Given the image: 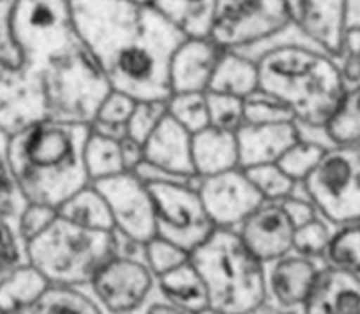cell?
Masks as SVG:
<instances>
[{"label":"cell","mask_w":360,"mask_h":314,"mask_svg":"<svg viewBox=\"0 0 360 314\" xmlns=\"http://www.w3.org/2000/svg\"><path fill=\"white\" fill-rule=\"evenodd\" d=\"M144 255H146L148 266H150V269L153 270L157 277L178 269L179 266H183V263L190 260L188 251L179 248L174 242L160 237V235H157L148 244H144Z\"/></svg>","instance_id":"cell-37"},{"label":"cell","mask_w":360,"mask_h":314,"mask_svg":"<svg viewBox=\"0 0 360 314\" xmlns=\"http://www.w3.org/2000/svg\"><path fill=\"white\" fill-rule=\"evenodd\" d=\"M302 137L295 122L252 125L246 123L238 132L239 165L243 169L278 164L285 153Z\"/></svg>","instance_id":"cell-18"},{"label":"cell","mask_w":360,"mask_h":314,"mask_svg":"<svg viewBox=\"0 0 360 314\" xmlns=\"http://www.w3.org/2000/svg\"><path fill=\"white\" fill-rule=\"evenodd\" d=\"M322 132L330 146L360 144V83L347 88L336 112Z\"/></svg>","instance_id":"cell-27"},{"label":"cell","mask_w":360,"mask_h":314,"mask_svg":"<svg viewBox=\"0 0 360 314\" xmlns=\"http://www.w3.org/2000/svg\"><path fill=\"white\" fill-rule=\"evenodd\" d=\"M91 125L42 119L16 133H2V164L9 167L30 202L60 207L91 185L86 144Z\"/></svg>","instance_id":"cell-2"},{"label":"cell","mask_w":360,"mask_h":314,"mask_svg":"<svg viewBox=\"0 0 360 314\" xmlns=\"http://www.w3.org/2000/svg\"><path fill=\"white\" fill-rule=\"evenodd\" d=\"M302 190L330 225L360 220V144L327 148Z\"/></svg>","instance_id":"cell-7"},{"label":"cell","mask_w":360,"mask_h":314,"mask_svg":"<svg viewBox=\"0 0 360 314\" xmlns=\"http://www.w3.org/2000/svg\"><path fill=\"white\" fill-rule=\"evenodd\" d=\"M51 281L35 266L27 263L2 277L0 287V309L2 314L16 313L27 306L34 304L48 288Z\"/></svg>","instance_id":"cell-23"},{"label":"cell","mask_w":360,"mask_h":314,"mask_svg":"<svg viewBox=\"0 0 360 314\" xmlns=\"http://www.w3.org/2000/svg\"><path fill=\"white\" fill-rule=\"evenodd\" d=\"M86 169L91 183L129 172L123 162L122 140L111 139L91 130L86 144Z\"/></svg>","instance_id":"cell-29"},{"label":"cell","mask_w":360,"mask_h":314,"mask_svg":"<svg viewBox=\"0 0 360 314\" xmlns=\"http://www.w3.org/2000/svg\"><path fill=\"white\" fill-rule=\"evenodd\" d=\"M11 314H102L97 302L74 287L51 284L34 304Z\"/></svg>","instance_id":"cell-26"},{"label":"cell","mask_w":360,"mask_h":314,"mask_svg":"<svg viewBox=\"0 0 360 314\" xmlns=\"http://www.w3.org/2000/svg\"><path fill=\"white\" fill-rule=\"evenodd\" d=\"M197 314H225V313L217 311V309H213V308H207V309H204V311H200V313H197Z\"/></svg>","instance_id":"cell-46"},{"label":"cell","mask_w":360,"mask_h":314,"mask_svg":"<svg viewBox=\"0 0 360 314\" xmlns=\"http://www.w3.org/2000/svg\"><path fill=\"white\" fill-rule=\"evenodd\" d=\"M210 294V306L225 314H246L269 299L266 263L236 228H217L190 255Z\"/></svg>","instance_id":"cell-4"},{"label":"cell","mask_w":360,"mask_h":314,"mask_svg":"<svg viewBox=\"0 0 360 314\" xmlns=\"http://www.w3.org/2000/svg\"><path fill=\"white\" fill-rule=\"evenodd\" d=\"M58 216V207L48 206V204L30 202V206L27 207V211L21 216L18 228H20V234L23 235L25 241L30 242L32 239L39 237L42 232L48 230Z\"/></svg>","instance_id":"cell-41"},{"label":"cell","mask_w":360,"mask_h":314,"mask_svg":"<svg viewBox=\"0 0 360 314\" xmlns=\"http://www.w3.org/2000/svg\"><path fill=\"white\" fill-rule=\"evenodd\" d=\"M111 207L116 232L144 246L158 235L150 186L137 172H123L94 183Z\"/></svg>","instance_id":"cell-9"},{"label":"cell","mask_w":360,"mask_h":314,"mask_svg":"<svg viewBox=\"0 0 360 314\" xmlns=\"http://www.w3.org/2000/svg\"><path fill=\"white\" fill-rule=\"evenodd\" d=\"M136 98L129 97L122 91L111 90V93L105 97V100L98 107L97 116L91 123V130L102 133V136L111 137V139L123 140L129 136L127 125H129L130 118L136 111Z\"/></svg>","instance_id":"cell-30"},{"label":"cell","mask_w":360,"mask_h":314,"mask_svg":"<svg viewBox=\"0 0 360 314\" xmlns=\"http://www.w3.org/2000/svg\"><path fill=\"white\" fill-rule=\"evenodd\" d=\"M315 260L292 251L271 262V269L267 270V295H273L274 301L285 309L304 308L320 270L327 267H319Z\"/></svg>","instance_id":"cell-17"},{"label":"cell","mask_w":360,"mask_h":314,"mask_svg":"<svg viewBox=\"0 0 360 314\" xmlns=\"http://www.w3.org/2000/svg\"><path fill=\"white\" fill-rule=\"evenodd\" d=\"M259 90L260 74L257 60L241 51H225L207 91L248 98Z\"/></svg>","instance_id":"cell-21"},{"label":"cell","mask_w":360,"mask_h":314,"mask_svg":"<svg viewBox=\"0 0 360 314\" xmlns=\"http://www.w3.org/2000/svg\"><path fill=\"white\" fill-rule=\"evenodd\" d=\"M260 91L283 102L299 126L323 130L348 84L338 58L311 42H281L257 58Z\"/></svg>","instance_id":"cell-3"},{"label":"cell","mask_w":360,"mask_h":314,"mask_svg":"<svg viewBox=\"0 0 360 314\" xmlns=\"http://www.w3.org/2000/svg\"><path fill=\"white\" fill-rule=\"evenodd\" d=\"M49 118L44 88L28 70L0 69V133H16Z\"/></svg>","instance_id":"cell-13"},{"label":"cell","mask_w":360,"mask_h":314,"mask_svg":"<svg viewBox=\"0 0 360 314\" xmlns=\"http://www.w3.org/2000/svg\"><path fill=\"white\" fill-rule=\"evenodd\" d=\"M246 314H292V313H287V311H281V309L274 308V306H271L269 302H264V304L257 306L255 309H252V311H248Z\"/></svg>","instance_id":"cell-45"},{"label":"cell","mask_w":360,"mask_h":314,"mask_svg":"<svg viewBox=\"0 0 360 314\" xmlns=\"http://www.w3.org/2000/svg\"><path fill=\"white\" fill-rule=\"evenodd\" d=\"M197 188L218 228H238L264 202V197L243 167L199 178Z\"/></svg>","instance_id":"cell-12"},{"label":"cell","mask_w":360,"mask_h":314,"mask_svg":"<svg viewBox=\"0 0 360 314\" xmlns=\"http://www.w3.org/2000/svg\"><path fill=\"white\" fill-rule=\"evenodd\" d=\"M193 165L199 178H210L241 167L238 132L207 126L193 133Z\"/></svg>","instance_id":"cell-20"},{"label":"cell","mask_w":360,"mask_h":314,"mask_svg":"<svg viewBox=\"0 0 360 314\" xmlns=\"http://www.w3.org/2000/svg\"><path fill=\"white\" fill-rule=\"evenodd\" d=\"M302 192H304V190H302ZM280 202L283 204V207L287 209L288 216H290V220L294 221L295 228L302 227V225L309 223V221L322 216L319 207L315 206V202H313L306 193L304 195H297V192H295V195L288 197V199L285 200H280Z\"/></svg>","instance_id":"cell-42"},{"label":"cell","mask_w":360,"mask_h":314,"mask_svg":"<svg viewBox=\"0 0 360 314\" xmlns=\"http://www.w3.org/2000/svg\"><path fill=\"white\" fill-rule=\"evenodd\" d=\"M95 297L112 314L139 309L153 288V270L130 255H116L91 281Z\"/></svg>","instance_id":"cell-11"},{"label":"cell","mask_w":360,"mask_h":314,"mask_svg":"<svg viewBox=\"0 0 360 314\" xmlns=\"http://www.w3.org/2000/svg\"><path fill=\"white\" fill-rule=\"evenodd\" d=\"M169 115V100L167 102H137L136 111L130 118L127 130L129 136L134 137L139 143L146 144L151 133L157 130V126L164 122L165 116Z\"/></svg>","instance_id":"cell-38"},{"label":"cell","mask_w":360,"mask_h":314,"mask_svg":"<svg viewBox=\"0 0 360 314\" xmlns=\"http://www.w3.org/2000/svg\"><path fill=\"white\" fill-rule=\"evenodd\" d=\"M158 287L172 306L185 313L197 314L211 308L207 287L192 260L158 277Z\"/></svg>","instance_id":"cell-22"},{"label":"cell","mask_w":360,"mask_h":314,"mask_svg":"<svg viewBox=\"0 0 360 314\" xmlns=\"http://www.w3.org/2000/svg\"><path fill=\"white\" fill-rule=\"evenodd\" d=\"M285 0H218L210 37L225 51H248L292 30Z\"/></svg>","instance_id":"cell-6"},{"label":"cell","mask_w":360,"mask_h":314,"mask_svg":"<svg viewBox=\"0 0 360 314\" xmlns=\"http://www.w3.org/2000/svg\"><path fill=\"white\" fill-rule=\"evenodd\" d=\"M146 314H188L185 313L183 309L176 308V306H167V304H155L151 306L150 311Z\"/></svg>","instance_id":"cell-44"},{"label":"cell","mask_w":360,"mask_h":314,"mask_svg":"<svg viewBox=\"0 0 360 314\" xmlns=\"http://www.w3.org/2000/svg\"><path fill=\"white\" fill-rule=\"evenodd\" d=\"M160 11L188 37H210L218 0H139Z\"/></svg>","instance_id":"cell-24"},{"label":"cell","mask_w":360,"mask_h":314,"mask_svg":"<svg viewBox=\"0 0 360 314\" xmlns=\"http://www.w3.org/2000/svg\"><path fill=\"white\" fill-rule=\"evenodd\" d=\"M302 309L304 314H360V276L323 267Z\"/></svg>","instance_id":"cell-19"},{"label":"cell","mask_w":360,"mask_h":314,"mask_svg":"<svg viewBox=\"0 0 360 314\" xmlns=\"http://www.w3.org/2000/svg\"><path fill=\"white\" fill-rule=\"evenodd\" d=\"M118 232L95 230L67 218L28 242V259L51 284H90L95 274L118 255Z\"/></svg>","instance_id":"cell-5"},{"label":"cell","mask_w":360,"mask_h":314,"mask_svg":"<svg viewBox=\"0 0 360 314\" xmlns=\"http://www.w3.org/2000/svg\"><path fill=\"white\" fill-rule=\"evenodd\" d=\"M122 153L123 162H125V167L129 172H136L137 169L144 164V160H146L144 144L130 136H127L125 139L122 140Z\"/></svg>","instance_id":"cell-43"},{"label":"cell","mask_w":360,"mask_h":314,"mask_svg":"<svg viewBox=\"0 0 360 314\" xmlns=\"http://www.w3.org/2000/svg\"><path fill=\"white\" fill-rule=\"evenodd\" d=\"M327 148L320 140L308 139V137L302 136L287 153L281 157V160L278 162L280 167L287 172L290 178H294L297 183H304L313 172L316 171V167L320 165L322 158L326 157Z\"/></svg>","instance_id":"cell-31"},{"label":"cell","mask_w":360,"mask_h":314,"mask_svg":"<svg viewBox=\"0 0 360 314\" xmlns=\"http://www.w3.org/2000/svg\"><path fill=\"white\" fill-rule=\"evenodd\" d=\"M169 115L192 133L207 129L211 126L207 91L174 93L169 98Z\"/></svg>","instance_id":"cell-32"},{"label":"cell","mask_w":360,"mask_h":314,"mask_svg":"<svg viewBox=\"0 0 360 314\" xmlns=\"http://www.w3.org/2000/svg\"><path fill=\"white\" fill-rule=\"evenodd\" d=\"M146 160L137 174L146 183H197L193 165V133L171 115L157 126L144 144Z\"/></svg>","instance_id":"cell-10"},{"label":"cell","mask_w":360,"mask_h":314,"mask_svg":"<svg viewBox=\"0 0 360 314\" xmlns=\"http://www.w3.org/2000/svg\"><path fill=\"white\" fill-rule=\"evenodd\" d=\"M295 30L338 58L347 27L348 0H285Z\"/></svg>","instance_id":"cell-15"},{"label":"cell","mask_w":360,"mask_h":314,"mask_svg":"<svg viewBox=\"0 0 360 314\" xmlns=\"http://www.w3.org/2000/svg\"><path fill=\"white\" fill-rule=\"evenodd\" d=\"M155 204L157 232L192 255L211 237L217 225L197 183H148Z\"/></svg>","instance_id":"cell-8"},{"label":"cell","mask_w":360,"mask_h":314,"mask_svg":"<svg viewBox=\"0 0 360 314\" xmlns=\"http://www.w3.org/2000/svg\"><path fill=\"white\" fill-rule=\"evenodd\" d=\"M27 263H30L28 242L25 241L18 228L2 223V277Z\"/></svg>","instance_id":"cell-40"},{"label":"cell","mask_w":360,"mask_h":314,"mask_svg":"<svg viewBox=\"0 0 360 314\" xmlns=\"http://www.w3.org/2000/svg\"><path fill=\"white\" fill-rule=\"evenodd\" d=\"M207 104H210L211 126L229 132H239L246 125V98L207 91Z\"/></svg>","instance_id":"cell-34"},{"label":"cell","mask_w":360,"mask_h":314,"mask_svg":"<svg viewBox=\"0 0 360 314\" xmlns=\"http://www.w3.org/2000/svg\"><path fill=\"white\" fill-rule=\"evenodd\" d=\"M326 221V218L323 221L322 218H316V220L299 227L295 230L294 251L304 256H311V259L323 260V253H326L330 235H333V230H329V225Z\"/></svg>","instance_id":"cell-39"},{"label":"cell","mask_w":360,"mask_h":314,"mask_svg":"<svg viewBox=\"0 0 360 314\" xmlns=\"http://www.w3.org/2000/svg\"><path fill=\"white\" fill-rule=\"evenodd\" d=\"M81 39L112 90L137 102L172 97L171 65L188 35L139 0H70Z\"/></svg>","instance_id":"cell-1"},{"label":"cell","mask_w":360,"mask_h":314,"mask_svg":"<svg viewBox=\"0 0 360 314\" xmlns=\"http://www.w3.org/2000/svg\"><path fill=\"white\" fill-rule=\"evenodd\" d=\"M323 263L360 276V220L334 225Z\"/></svg>","instance_id":"cell-28"},{"label":"cell","mask_w":360,"mask_h":314,"mask_svg":"<svg viewBox=\"0 0 360 314\" xmlns=\"http://www.w3.org/2000/svg\"><path fill=\"white\" fill-rule=\"evenodd\" d=\"M224 53L225 49H221L211 37L186 39L172 58V91L193 93V91L210 90L211 79Z\"/></svg>","instance_id":"cell-16"},{"label":"cell","mask_w":360,"mask_h":314,"mask_svg":"<svg viewBox=\"0 0 360 314\" xmlns=\"http://www.w3.org/2000/svg\"><path fill=\"white\" fill-rule=\"evenodd\" d=\"M60 216L95 230H116L111 207L97 186H84L58 207Z\"/></svg>","instance_id":"cell-25"},{"label":"cell","mask_w":360,"mask_h":314,"mask_svg":"<svg viewBox=\"0 0 360 314\" xmlns=\"http://www.w3.org/2000/svg\"><path fill=\"white\" fill-rule=\"evenodd\" d=\"M236 230L264 263H271L294 251L297 228L283 204L276 200H264Z\"/></svg>","instance_id":"cell-14"},{"label":"cell","mask_w":360,"mask_h":314,"mask_svg":"<svg viewBox=\"0 0 360 314\" xmlns=\"http://www.w3.org/2000/svg\"><path fill=\"white\" fill-rule=\"evenodd\" d=\"M245 171L250 176L253 185L257 186L260 195L264 197V200H276V202H280V200L295 195L299 185H301L294 178H290L280 167V164L257 165V167L245 169Z\"/></svg>","instance_id":"cell-33"},{"label":"cell","mask_w":360,"mask_h":314,"mask_svg":"<svg viewBox=\"0 0 360 314\" xmlns=\"http://www.w3.org/2000/svg\"><path fill=\"white\" fill-rule=\"evenodd\" d=\"M28 206H30V199L23 192L9 167L2 164V192H0V220L2 223L18 228L21 216Z\"/></svg>","instance_id":"cell-36"},{"label":"cell","mask_w":360,"mask_h":314,"mask_svg":"<svg viewBox=\"0 0 360 314\" xmlns=\"http://www.w3.org/2000/svg\"><path fill=\"white\" fill-rule=\"evenodd\" d=\"M246 123L252 125H269V123L295 122V115L288 105L264 91H257L246 98ZM297 123V122H295Z\"/></svg>","instance_id":"cell-35"}]
</instances>
